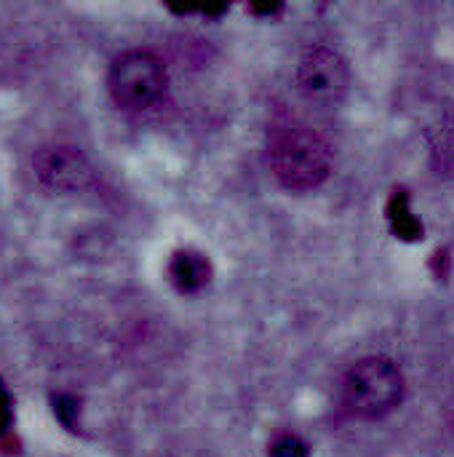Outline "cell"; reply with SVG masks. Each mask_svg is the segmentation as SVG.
Returning a JSON list of instances; mask_svg holds the SVG:
<instances>
[{
    "label": "cell",
    "mask_w": 454,
    "mask_h": 457,
    "mask_svg": "<svg viewBox=\"0 0 454 457\" xmlns=\"http://www.w3.org/2000/svg\"><path fill=\"white\" fill-rule=\"evenodd\" d=\"M270 166L286 190H313L329 177L332 147L310 129H281L270 142Z\"/></svg>",
    "instance_id": "1"
},
{
    "label": "cell",
    "mask_w": 454,
    "mask_h": 457,
    "mask_svg": "<svg viewBox=\"0 0 454 457\" xmlns=\"http://www.w3.org/2000/svg\"><path fill=\"white\" fill-rule=\"evenodd\" d=\"M401 399L404 375L391 359L383 356L359 361L343 383V402L348 412L364 420L385 418L401 404Z\"/></svg>",
    "instance_id": "2"
},
{
    "label": "cell",
    "mask_w": 454,
    "mask_h": 457,
    "mask_svg": "<svg viewBox=\"0 0 454 457\" xmlns=\"http://www.w3.org/2000/svg\"><path fill=\"white\" fill-rule=\"evenodd\" d=\"M112 102L126 112H144L161 102L166 91V70L150 51L134 48L115 56L107 75Z\"/></svg>",
    "instance_id": "3"
},
{
    "label": "cell",
    "mask_w": 454,
    "mask_h": 457,
    "mask_svg": "<svg viewBox=\"0 0 454 457\" xmlns=\"http://www.w3.org/2000/svg\"><path fill=\"white\" fill-rule=\"evenodd\" d=\"M351 86V70L332 46H308L297 64V88L308 102L334 104Z\"/></svg>",
    "instance_id": "4"
},
{
    "label": "cell",
    "mask_w": 454,
    "mask_h": 457,
    "mask_svg": "<svg viewBox=\"0 0 454 457\" xmlns=\"http://www.w3.org/2000/svg\"><path fill=\"white\" fill-rule=\"evenodd\" d=\"M35 177L54 193H80L94 182V166L72 145H45L32 158Z\"/></svg>",
    "instance_id": "5"
},
{
    "label": "cell",
    "mask_w": 454,
    "mask_h": 457,
    "mask_svg": "<svg viewBox=\"0 0 454 457\" xmlns=\"http://www.w3.org/2000/svg\"><path fill=\"white\" fill-rule=\"evenodd\" d=\"M166 276L179 295H198L211 284V262L195 249H179L171 254Z\"/></svg>",
    "instance_id": "6"
},
{
    "label": "cell",
    "mask_w": 454,
    "mask_h": 457,
    "mask_svg": "<svg viewBox=\"0 0 454 457\" xmlns=\"http://www.w3.org/2000/svg\"><path fill=\"white\" fill-rule=\"evenodd\" d=\"M388 220H391V228L396 233V238H404V241H417L423 238V225L420 220L412 214L409 209V195L404 190H396L391 204H388Z\"/></svg>",
    "instance_id": "7"
},
{
    "label": "cell",
    "mask_w": 454,
    "mask_h": 457,
    "mask_svg": "<svg viewBox=\"0 0 454 457\" xmlns=\"http://www.w3.org/2000/svg\"><path fill=\"white\" fill-rule=\"evenodd\" d=\"M268 455L270 457H308L310 450L308 445L297 436V434H278L270 447H268Z\"/></svg>",
    "instance_id": "8"
},
{
    "label": "cell",
    "mask_w": 454,
    "mask_h": 457,
    "mask_svg": "<svg viewBox=\"0 0 454 457\" xmlns=\"http://www.w3.org/2000/svg\"><path fill=\"white\" fill-rule=\"evenodd\" d=\"M54 412H56V418H59L67 428H75V418H78V402H75V396L59 394V396L54 399Z\"/></svg>",
    "instance_id": "9"
},
{
    "label": "cell",
    "mask_w": 454,
    "mask_h": 457,
    "mask_svg": "<svg viewBox=\"0 0 454 457\" xmlns=\"http://www.w3.org/2000/svg\"><path fill=\"white\" fill-rule=\"evenodd\" d=\"M11 420H13V412H11V396H8V391H5V386H3V380H0V436H3V434H8Z\"/></svg>",
    "instance_id": "10"
},
{
    "label": "cell",
    "mask_w": 454,
    "mask_h": 457,
    "mask_svg": "<svg viewBox=\"0 0 454 457\" xmlns=\"http://www.w3.org/2000/svg\"><path fill=\"white\" fill-rule=\"evenodd\" d=\"M249 11H252V13H257V16H273V13H278V11H281V3H265V5H252Z\"/></svg>",
    "instance_id": "11"
}]
</instances>
